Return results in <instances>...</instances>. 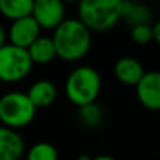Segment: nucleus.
<instances>
[{"mask_svg": "<svg viewBox=\"0 0 160 160\" xmlns=\"http://www.w3.org/2000/svg\"><path fill=\"white\" fill-rule=\"evenodd\" d=\"M56 58L65 62L82 61L91 48V31L78 18H65L51 37Z\"/></svg>", "mask_w": 160, "mask_h": 160, "instance_id": "nucleus-1", "label": "nucleus"}, {"mask_svg": "<svg viewBox=\"0 0 160 160\" xmlns=\"http://www.w3.org/2000/svg\"><path fill=\"white\" fill-rule=\"evenodd\" d=\"M101 76L98 70L88 65L78 66L68 75L65 82V96L78 108L96 102L101 91Z\"/></svg>", "mask_w": 160, "mask_h": 160, "instance_id": "nucleus-2", "label": "nucleus"}, {"mask_svg": "<svg viewBox=\"0 0 160 160\" xmlns=\"http://www.w3.org/2000/svg\"><path fill=\"white\" fill-rule=\"evenodd\" d=\"M121 0H80L78 17L91 32H105L121 20Z\"/></svg>", "mask_w": 160, "mask_h": 160, "instance_id": "nucleus-3", "label": "nucleus"}, {"mask_svg": "<svg viewBox=\"0 0 160 160\" xmlns=\"http://www.w3.org/2000/svg\"><path fill=\"white\" fill-rule=\"evenodd\" d=\"M37 108L25 93L8 91L0 97V122L10 129H21L34 121Z\"/></svg>", "mask_w": 160, "mask_h": 160, "instance_id": "nucleus-4", "label": "nucleus"}, {"mask_svg": "<svg viewBox=\"0 0 160 160\" xmlns=\"http://www.w3.org/2000/svg\"><path fill=\"white\" fill-rule=\"evenodd\" d=\"M32 62L27 49L6 44L0 48V80L17 83L27 78L32 70Z\"/></svg>", "mask_w": 160, "mask_h": 160, "instance_id": "nucleus-5", "label": "nucleus"}, {"mask_svg": "<svg viewBox=\"0 0 160 160\" xmlns=\"http://www.w3.org/2000/svg\"><path fill=\"white\" fill-rule=\"evenodd\" d=\"M31 17L41 30H55L66 18V6L62 0H34Z\"/></svg>", "mask_w": 160, "mask_h": 160, "instance_id": "nucleus-6", "label": "nucleus"}, {"mask_svg": "<svg viewBox=\"0 0 160 160\" xmlns=\"http://www.w3.org/2000/svg\"><path fill=\"white\" fill-rule=\"evenodd\" d=\"M138 101L149 111H160V70L145 72L135 86Z\"/></svg>", "mask_w": 160, "mask_h": 160, "instance_id": "nucleus-7", "label": "nucleus"}, {"mask_svg": "<svg viewBox=\"0 0 160 160\" xmlns=\"http://www.w3.org/2000/svg\"><path fill=\"white\" fill-rule=\"evenodd\" d=\"M41 35V28L37 24V21L31 16L22 17V18L14 20L8 28V44L14 47L27 49L38 37Z\"/></svg>", "mask_w": 160, "mask_h": 160, "instance_id": "nucleus-8", "label": "nucleus"}, {"mask_svg": "<svg viewBox=\"0 0 160 160\" xmlns=\"http://www.w3.org/2000/svg\"><path fill=\"white\" fill-rule=\"evenodd\" d=\"M145 68L141 61L132 56H122L114 63V76L119 83L135 87L145 75Z\"/></svg>", "mask_w": 160, "mask_h": 160, "instance_id": "nucleus-9", "label": "nucleus"}, {"mask_svg": "<svg viewBox=\"0 0 160 160\" xmlns=\"http://www.w3.org/2000/svg\"><path fill=\"white\" fill-rule=\"evenodd\" d=\"M25 152V143L17 131L0 125V160H20Z\"/></svg>", "mask_w": 160, "mask_h": 160, "instance_id": "nucleus-10", "label": "nucleus"}, {"mask_svg": "<svg viewBox=\"0 0 160 160\" xmlns=\"http://www.w3.org/2000/svg\"><path fill=\"white\" fill-rule=\"evenodd\" d=\"M25 94L34 107L38 110V108H47L55 102L56 97H58V88L53 82L42 79L32 83Z\"/></svg>", "mask_w": 160, "mask_h": 160, "instance_id": "nucleus-11", "label": "nucleus"}, {"mask_svg": "<svg viewBox=\"0 0 160 160\" xmlns=\"http://www.w3.org/2000/svg\"><path fill=\"white\" fill-rule=\"evenodd\" d=\"M27 52L32 65H48L56 59V51L51 37L39 35L27 48Z\"/></svg>", "mask_w": 160, "mask_h": 160, "instance_id": "nucleus-12", "label": "nucleus"}, {"mask_svg": "<svg viewBox=\"0 0 160 160\" xmlns=\"http://www.w3.org/2000/svg\"><path fill=\"white\" fill-rule=\"evenodd\" d=\"M124 18L131 27L139 24H150L152 22V11L145 4H138L133 2H122L121 20Z\"/></svg>", "mask_w": 160, "mask_h": 160, "instance_id": "nucleus-13", "label": "nucleus"}, {"mask_svg": "<svg viewBox=\"0 0 160 160\" xmlns=\"http://www.w3.org/2000/svg\"><path fill=\"white\" fill-rule=\"evenodd\" d=\"M34 0H0V13L8 20L31 16Z\"/></svg>", "mask_w": 160, "mask_h": 160, "instance_id": "nucleus-14", "label": "nucleus"}, {"mask_svg": "<svg viewBox=\"0 0 160 160\" xmlns=\"http://www.w3.org/2000/svg\"><path fill=\"white\" fill-rule=\"evenodd\" d=\"M78 118L80 124L87 128H97L102 124L104 119V111L97 102L83 105L78 108Z\"/></svg>", "mask_w": 160, "mask_h": 160, "instance_id": "nucleus-15", "label": "nucleus"}, {"mask_svg": "<svg viewBox=\"0 0 160 160\" xmlns=\"http://www.w3.org/2000/svg\"><path fill=\"white\" fill-rule=\"evenodd\" d=\"M25 160H59V153L49 142H37L28 149Z\"/></svg>", "mask_w": 160, "mask_h": 160, "instance_id": "nucleus-16", "label": "nucleus"}, {"mask_svg": "<svg viewBox=\"0 0 160 160\" xmlns=\"http://www.w3.org/2000/svg\"><path fill=\"white\" fill-rule=\"evenodd\" d=\"M131 39L136 45H148L153 41L152 24H139L131 27Z\"/></svg>", "mask_w": 160, "mask_h": 160, "instance_id": "nucleus-17", "label": "nucleus"}, {"mask_svg": "<svg viewBox=\"0 0 160 160\" xmlns=\"http://www.w3.org/2000/svg\"><path fill=\"white\" fill-rule=\"evenodd\" d=\"M152 32H153V41L160 47V18L158 21L153 22L152 25Z\"/></svg>", "mask_w": 160, "mask_h": 160, "instance_id": "nucleus-18", "label": "nucleus"}, {"mask_svg": "<svg viewBox=\"0 0 160 160\" xmlns=\"http://www.w3.org/2000/svg\"><path fill=\"white\" fill-rule=\"evenodd\" d=\"M6 39H7V34H6L4 28H3V25L0 24V48L4 47L7 42H6Z\"/></svg>", "mask_w": 160, "mask_h": 160, "instance_id": "nucleus-19", "label": "nucleus"}, {"mask_svg": "<svg viewBox=\"0 0 160 160\" xmlns=\"http://www.w3.org/2000/svg\"><path fill=\"white\" fill-rule=\"evenodd\" d=\"M91 160H117V159L110 155H98L96 158H91Z\"/></svg>", "mask_w": 160, "mask_h": 160, "instance_id": "nucleus-20", "label": "nucleus"}, {"mask_svg": "<svg viewBox=\"0 0 160 160\" xmlns=\"http://www.w3.org/2000/svg\"><path fill=\"white\" fill-rule=\"evenodd\" d=\"M78 160H91L90 156H87V155H82V156H79Z\"/></svg>", "mask_w": 160, "mask_h": 160, "instance_id": "nucleus-21", "label": "nucleus"}, {"mask_svg": "<svg viewBox=\"0 0 160 160\" xmlns=\"http://www.w3.org/2000/svg\"><path fill=\"white\" fill-rule=\"evenodd\" d=\"M62 2H63L65 4H66V3H79L80 0H62Z\"/></svg>", "mask_w": 160, "mask_h": 160, "instance_id": "nucleus-22", "label": "nucleus"}, {"mask_svg": "<svg viewBox=\"0 0 160 160\" xmlns=\"http://www.w3.org/2000/svg\"><path fill=\"white\" fill-rule=\"evenodd\" d=\"M121 2H132V0H121Z\"/></svg>", "mask_w": 160, "mask_h": 160, "instance_id": "nucleus-23", "label": "nucleus"}, {"mask_svg": "<svg viewBox=\"0 0 160 160\" xmlns=\"http://www.w3.org/2000/svg\"><path fill=\"white\" fill-rule=\"evenodd\" d=\"M20 160H24V159H20Z\"/></svg>", "mask_w": 160, "mask_h": 160, "instance_id": "nucleus-24", "label": "nucleus"}]
</instances>
